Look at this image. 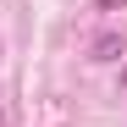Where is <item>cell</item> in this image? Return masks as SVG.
<instances>
[{"mask_svg":"<svg viewBox=\"0 0 127 127\" xmlns=\"http://www.w3.org/2000/svg\"><path fill=\"white\" fill-rule=\"evenodd\" d=\"M122 50H127V39H122V33H99L94 44H89V55H94V61H116Z\"/></svg>","mask_w":127,"mask_h":127,"instance_id":"obj_1","label":"cell"}]
</instances>
